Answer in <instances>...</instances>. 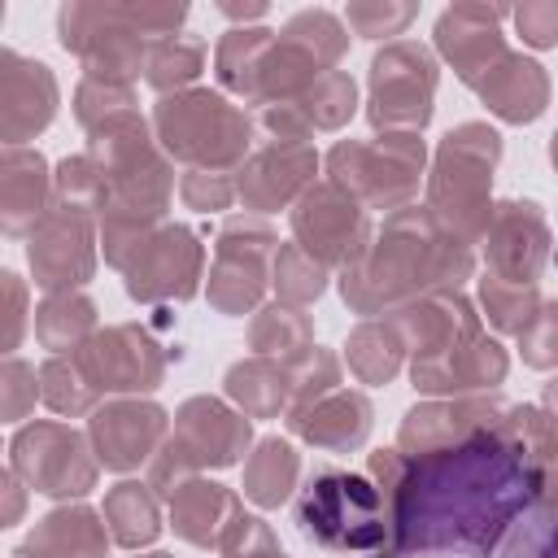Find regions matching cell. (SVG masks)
<instances>
[{"mask_svg": "<svg viewBox=\"0 0 558 558\" xmlns=\"http://www.w3.org/2000/svg\"><path fill=\"white\" fill-rule=\"evenodd\" d=\"M371 480L392 510L388 558H493L506 532L545 497V475L497 427L423 458L375 449Z\"/></svg>", "mask_w": 558, "mask_h": 558, "instance_id": "6da1fadb", "label": "cell"}, {"mask_svg": "<svg viewBox=\"0 0 558 558\" xmlns=\"http://www.w3.org/2000/svg\"><path fill=\"white\" fill-rule=\"evenodd\" d=\"M475 270L471 244L436 222L427 205H405L384 218L371 248L349 262L336 283L353 314H392L432 292H458Z\"/></svg>", "mask_w": 558, "mask_h": 558, "instance_id": "7a4b0ae2", "label": "cell"}, {"mask_svg": "<svg viewBox=\"0 0 558 558\" xmlns=\"http://www.w3.org/2000/svg\"><path fill=\"white\" fill-rule=\"evenodd\" d=\"M296 527L305 541L349 558H388L392 549V510L371 475L318 466L296 493Z\"/></svg>", "mask_w": 558, "mask_h": 558, "instance_id": "3957f363", "label": "cell"}, {"mask_svg": "<svg viewBox=\"0 0 558 558\" xmlns=\"http://www.w3.org/2000/svg\"><path fill=\"white\" fill-rule=\"evenodd\" d=\"M153 135L170 161L187 170H240L253 153L257 122L214 87L170 92L153 105Z\"/></svg>", "mask_w": 558, "mask_h": 558, "instance_id": "277c9868", "label": "cell"}, {"mask_svg": "<svg viewBox=\"0 0 558 558\" xmlns=\"http://www.w3.org/2000/svg\"><path fill=\"white\" fill-rule=\"evenodd\" d=\"M501 135L488 122H458L440 144L427 174V209L462 244H480L493 218V170Z\"/></svg>", "mask_w": 558, "mask_h": 558, "instance_id": "5b68a950", "label": "cell"}, {"mask_svg": "<svg viewBox=\"0 0 558 558\" xmlns=\"http://www.w3.org/2000/svg\"><path fill=\"white\" fill-rule=\"evenodd\" d=\"M427 144L410 131H384L375 140H340L327 153V179L366 209H405L418 196Z\"/></svg>", "mask_w": 558, "mask_h": 558, "instance_id": "8992f818", "label": "cell"}, {"mask_svg": "<svg viewBox=\"0 0 558 558\" xmlns=\"http://www.w3.org/2000/svg\"><path fill=\"white\" fill-rule=\"evenodd\" d=\"M9 471L44 493V497H83L96 488L100 475V458L92 449V440L83 432H74L70 423L57 418H39L13 432L9 440Z\"/></svg>", "mask_w": 558, "mask_h": 558, "instance_id": "52a82bcc", "label": "cell"}, {"mask_svg": "<svg viewBox=\"0 0 558 558\" xmlns=\"http://www.w3.org/2000/svg\"><path fill=\"white\" fill-rule=\"evenodd\" d=\"M57 39L65 52H74L87 70V78H105V83H131L140 78L153 39L140 35L126 17L122 4H87V0H70L57 13Z\"/></svg>", "mask_w": 558, "mask_h": 558, "instance_id": "ba28073f", "label": "cell"}, {"mask_svg": "<svg viewBox=\"0 0 558 558\" xmlns=\"http://www.w3.org/2000/svg\"><path fill=\"white\" fill-rule=\"evenodd\" d=\"M436 57L414 39H392L371 57V96L366 118L384 131H410L418 135L432 122L436 100Z\"/></svg>", "mask_w": 558, "mask_h": 558, "instance_id": "9c48e42d", "label": "cell"}, {"mask_svg": "<svg viewBox=\"0 0 558 558\" xmlns=\"http://www.w3.org/2000/svg\"><path fill=\"white\" fill-rule=\"evenodd\" d=\"M275 253H279V235L262 218H227V227L214 240L209 305L227 318L253 314L270 283Z\"/></svg>", "mask_w": 558, "mask_h": 558, "instance_id": "30bf717a", "label": "cell"}, {"mask_svg": "<svg viewBox=\"0 0 558 558\" xmlns=\"http://www.w3.org/2000/svg\"><path fill=\"white\" fill-rule=\"evenodd\" d=\"M292 240L314 257L323 262L327 270H344L349 262H357L371 240H375V227H371V214L362 201H353L344 187H336L331 179L314 183L296 205H292Z\"/></svg>", "mask_w": 558, "mask_h": 558, "instance_id": "8fae6325", "label": "cell"}, {"mask_svg": "<svg viewBox=\"0 0 558 558\" xmlns=\"http://www.w3.org/2000/svg\"><path fill=\"white\" fill-rule=\"evenodd\" d=\"M96 240H100V227H96L92 209L52 201L44 222L26 235V257H31L35 283L48 296L52 292H78L96 275Z\"/></svg>", "mask_w": 558, "mask_h": 558, "instance_id": "7c38bea8", "label": "cell"}, {"mask_svg": "<svg viewBox=\"0 0 558 558\" xmlns=\"http://www.w3.org/2000/svg\"><path fill=\"white\" fill-rule=\"evenodd\" d=\"M126 296L140 305H161V301H192L201 279H205V248L192 227L183 222H161L140 253L122 270Z\"/></svg>", "mask_w": 558, "mask_h": 558, "instance_id": "4fadbf2b", "label": "cell"}, {"mask_svg": "<svg viewBox=\"0 0 558 558\" xmlns=\"http://www.w3.org/2000/svg\"><path fill=\"white\" fill-rule=\"evenodd\" d=\"M83 375L92 379L96 392H118V397H144L161 388L166 379V349L153 340L148 327L140 323H113L100 327L78 353H70Z\"/></svg>", "mask_w": 558, "mask_h": 558, "instance_id": "5bb4252c", "label": "cell"}, {"mask_svg": "<svg viewBox=\"0 0 558 558\" xmlns=\"http://www.w3.org/2000/svg\"><path fill=\"white\" fill-rule=\"evenodd\" d=\"M166 436H170V414L157 401L113 397L87 414V440H92L100 466L118 471V475L153 462V453L166 445Z\"/></svg>", "mask_w": 558, "mask_h": 558, "instance_id": "9a60e30c", "label": "cell"}, {"mask_svg": "<svg viewBox=\"0 0 558 558\" xmlns=\"http://www.w3.org/2000/svg\"><path fill=\"white\" fill-rule=\"evenodd\" d=\"M318 153L310 140H262L235 170V201L253 214H275L296 205L314 187Z\"/></svg>", "mask_w": 558, "mask_h": 558, "instance_id": "2e32d148", "label": "cell"}, {"mask_svg": "<svg viewBox=\"0 0 558 558\" xmlns=\"http://www.w3.org/2000/svg\"><path fill=\"white\" fill-rule=\"evenodd\" d=\"M484 270L510 283H536L549 262V222L536 201H501L493 205L484 231Z\"/></svg>", "mask_w": 558, "mask_h": 558, "instance_id": "e0dca14e", "label": "cell"}, {"mask_svg": "<svg viewBox=\"0 0 558 558\" xmlns=\"http://www.w3.org/2000/svg\"><path fill=\"white\" fill-rule=\"evenodd\" d=\"M510 17V9L501 4H475V0H462V4H449L440 17H436V52L453 65V74L475 87L510 48H506V35H501V22Z\"/></svg>", "mask_w": 558, "mask_h": 558, "instance_id": "ac0fdd59", "label": "cell"}, {"mask_svg": "<svg viewBox=\"0 0 558 558\" xmlns=\"http://www.w3.org/2000/svg\"><path fill=\"white\" fill-rule=\"evenodd\" d=\"M501 410L506 405L497 397H488V392H480V397H432V401H418V405L405 410V418L397 427V449L405 458H423V453L462 445L475 432L497 427Z\"/></svg>", "mask_w": 558, "mask_h": 558, "instance_id": "d6986e66", "label": "cell"}, {"mask_svg": "<svg viewBox=\"0 0 558 558\" xmlns=\"http://www.w3.org/2000/svg\"><path fill=\"white\" fill-rule=\"evenodd\" d=\"M170 440L187 453V462L196 471L205 466H235L240 453H248L253 445V423L248 414L231 410L227 401L218 397H187L179 410H174V432Z\"/></svg>", "mask_w": 558, "mask_h": 558, "instance_id": "ffe728a7", "label": "cell"}, {"mask_svg": "<svg viewBox=\"0 0 558 558\" xmlns=\"http://www.w3.org/2000/svg\"><path fill=\"white\" fill-rule=\"evenodd\" d=\"M57 113V78L44 61L13 48L0 52V140L4 148H26Z\"/></svg>", "mask_w": 558, "mask_h": 558, "instance_id": "44dd1931", "label": "cell"}, {"mask_svg": "<svg viewBox=\"0 0 558 558\" xmlns=\"http://www.w3.org/2000/svg\"><path fill=\"white\" fill-rule=\"evenodd\" d=\"M401 340H405V353L410 362H427V357H445L453 353L458 344L475 340L484 327H480V310L462 296V292H432L414 305H401L392 314H384Z\"/></svg>", "mask_w": 558, "mask_h": 558, "instance_id": "7402d4cb", "label": "cell"}, {"mask_svg": "<svg viewBox=\"0 0 558 558\" xmlns=\"http://www.w3.org/2000/svg\"><path fill=\"white\" fill-rule=\"evenodd\" d=\"M510 357L501 349V340L493 336H475L466 344H458L445 357H427V362H410V384L418 392L432 397H471V392H488L506 379Z\"/></svg>", "mask_w": 558, "mask_h": 558, "instance_id": "603a6c76", "label": "cell"}, {"mask_svg": "<svg viewBox=\"0 0 558 558\" xmlns=\"http://www.w3.org/2000/svg\"><path fill=\"white\" fill-rule=\"evenodd\" d=\"M288 432L310 440L314 449H327V453H349L357 445H366L371 436V423H375V410L366 401V392L357 388H336L327 392L323 401L314 405H301V410H288Z\"/></svg>", "mask_w": 558, "mask_h": 558, "instance_id": "cb8c5ba5", "label": "cell"}, {"mask_svg": "<svg viewBox=\"0 0 558 558\" xmlns=\"http://www.w3.org/2000/svg\"><path fill=\"white\" fill-rule=\"evenodd\" d=\"M52 174L39 148H4L0 157V231L31 235L52 209Z\"/></svg>", "mask_w": 558, "mask_h": 558, "instance_id": "d4e9b609", "label": "cell"}, {"mask_svg": "<svg viewBox=\"0 0 558 558\" xmlns=\"http://www.w3.org/2000/svg\"><path fill=\"white\" fill-rule=\"evenodd\" d=\"M471 92L484 100V109L493 118L523 126V122H536L545 113V105H549V74H545L541 61H532L523 52H506Z\"/></svg>", "mask_w": 558, "mask_h": 558, "instance_id": "484cf974", "label": "cell"}, {"mask_svg": "<svg viewBox=\"0 0 558 558\" xmlns=\"http://www.w3.org/2000/svg\"><path fill=\"white\" fill-rule=\"evenodd\" d=\"M109 541L105 514L92 506H57L26 532L13 558H109Z\"/></svg>", "mask_w": 558, "mask_h": 558, "instance_id": "4316f807", "label": "cell"}, {"mask_svg": "<svg viewBox=\"0 0 558 558\" xmlns=\"http://www.w3.org/2000/svg\"><path fill=\"white\" fill-rule=\"evenodd\" d=\"M166 506H170V527H174V536H183V541L196 545V549H218L222 536H227V527L244 514L240 497H235L231 488L205 480V475L187 480Z\"/></svg>", "mask_w": 558, "mask_h": 558, "instance_id": "83f0119b", "label": "cell"}, {"mask_svg": "<svg viewBox=\"0 0 558 558\" xmlns=\"http://www.w3.org/2000/svg\"><path fill=\"white\" fill-rule=\"evenodd\" d=\"M222 388H227V401H235V410L248 418H279L292 405V371L275 357L248 353L231 362L222 375Z\"/></svg>", "mask_w": 558, "mask_h": 558, "instance_id": "f1b7e54d", "label": "cell"}, {"mask_svg": "<svg viewBox=\"0 0 558 558\" xmlns=\"http://www.w3.org/2000/svg\"><path fill=\"white\" fill-rule=\"evenodd\" d=\"M161 497L148 488V480H122L105 493V527L113 536V545L122 549H140V545H153L157 532H161Z\"/></svg>", "mask_w": 558, "mask_h": 558, "instance_id": "f546056e", "label": "cell"}, {"mask_svg": "<svg viewBox=\"0 0 558 558\" xmlns=\"http://www.w3.org/2000/svg\"><path fill=\"white\" fill-rule=\"evenodd\" d=\"M96 301L83 292H52L39 301L35 310V340L61 357V353H78L92 336H96Z\"/></svg>", "mask_w": 558, "mask_h": 558, "instance_id": "4dcf8cb0", "label": "cell"}, {"mask_svg": "<svg viewBox=\"0 0 558 558\" xmlns=\"http://www.w3.org/2000/svg\"><path fill=\"white\" fill-rule=\"evenodd\" d=\"M296 475H301V453L279 440V436H266L253 445V453L244 458V497L262 510H275L292 497L296 488Z\"/></svg>", "mask_w": 558, "mask_h": 558, "instance_id": "1f68e13d", "label": "cell"}, {"mask_svg": "<svg viewBox=\"0 0 558 558\" xmlns=\"http://www.w3.org/2000/svg\"><path fill=\"white\" fill-rule=\"evenodd\" d=\"M248 349L257 357H275L283 366H292L314 349V323L296 305H283V301L262 305L248 323Z\"/></svg>", "mask_w": 558, "mask_h": 558, "instance_id": "d6a6232c", "label": "cell"}, {"mask_svg": "<svg viewBox=\"0 0 558 558\" xmlns=\"http://www.w3.org/2000/svg\"><path fill=\"white\" fill-rule=\"evenodd\" d=\"M275 35L279 31H266V26H231L218 39V48H214V74H218L222 92H231L244 105H253L257 70H262V57L275 44Z\"/></svg>", "mask_w": 558, "mask_h": 558, "instance_id": "836d02e7", "label": "cell"}, {"mask_svg": "<svg viewBox=\"0 0 558 558\" xmlns=\"http://www.w3.org/2000/svg\"><path fill=\"white\" fill-rule=\"evenodd\" d=\"M344 357H349V371L362 384H388L405 366V340L388 318H366L349 331Z\"/></svg>", "mask_w": 558, "mask_h": 558, "instance_id": "e575fe53", "label": "cell"}, {"mask_svg": "<svg viewBox=\"0 0 558 558\" xmlns=\"http://www.w3.org/2000/svg\"><path fill=\"white\" fill-rule=\"evenodd\" d=\"M497 432L527 453V462L545 475V488L558 480V423L541 405H506Z\"/></svg>", "mask_w": 558, "mask_h": 558, "instance_id": "d590c367", "label": "cell"}, {"mask_svg": "<svg viewBox=\"0 0 558 558\" xmlns=\"http://www.w3.org/2000/svg\"><path fill=\"white\" fill-rule=\"evenodd\" d=\"M201 70H205V39L201 35H166V39H153L148 61H144V78L161 96L187 92L201 78Z\"/></svg>", "mask_w": 558, "mask_h": 558, "instance_id": "8d00e7d4", "label": "cell"}, {"mask_svg": "<svg viewBox=\"0 0 558 558\" xmlns=\"http://www.w3.org/2000/svg\"><path fill=\"white\" fill-rule=\"evenodd\" d=\"M357 109V83L344 70H327L301 100H292V113L305 122V131H340Z\"/></svg>", "mask_w": 558, "mask_h": 558, "instance_id": "74e56055", "label": "cell"}, {"mask_svg": "<svg viewBox=\"0 0 558 558\" xmlns=\"http://www.w3.org/2000/svg\"><path fill=\"white\" fill-rule=\"evenodd\" d=\"M541 305L545 301H541V288L536 283H510V279H497V275L484 270V279H480V310H484V318L497 331L523 336L527 323L541 314Z\"/></svg>", "mask_w": 558, "mask_h": 558, "instance_id": "f35d334b", "label": "cell"}, {"mask_svg": "<svg viewBox=\"0 0 558 558\" xmlns=\"http://www.w3.org/2000/svg\"><path fill=\"white\" fill-rule=\"evenodd\" d=\"M96 397H100V392L92 388V379L83 375V366H78L70 353L48 357V362L39 366V401H44L52 414H61V418L92 414V410L100 405Z\"/></svg>", "mask_w": 558, "mask_h": 558, "instance_id": "ab89813d", "label": "cell"}, {"mask_svg": "<svg viewBox=\"0 0 558 558\" xmlns=\"http://www.w3.org/2000/svg\"><path fill=\"white\" fill-rule=\"evenodd\" d=\"M327 279H331V270L323 262H314L296 240L279 244L275 266H270V283H275V292H279L283 305L305 310L310 301H318L327 292Z\"/></svg>", "mask_w": 558, "mask_h": 558, "instance_id": "60d3db41", "label": "cell"}, {"mask_svg": "<svg viewBox=\"0 0 558 558\" xmlns=\"http://www.w3.org/2000/svg\"><path fill=\"white\" fill-rule=\"evenodd\" d=\"M497 558H558V501H536L506 532Z\"/></svg>", "mask_w": 558, "mask_h": 558, "instance_id": "b9f144b4", "label": "cell"}, {"mask_svg": "<svg viewBox=\"0 0 558 558\" xmlns=\"http://www.w3.org/2000/svg\"><path fill=\"white\" fill-rule=\"evenodd\" d=\"M283 35H292L296 44H305L327 70H336L340 57H344V48H349L344 22L336 13H327V9H301V13H292L283 22Z\"/></svg>", "mask_w": 558, "mask_h": 558, "instance_id": "7bdbcfd3", "label": "cell"}, {"mask_svg": "<svg viewBox=\"0 0 558 558\" xmlns=\"http://www.w3.org/2000/svg\"><path fill=\"white\" fill-rule=\"evenodd\" d=\"M126 109H140L131 83H105V78L83 74V83L74 92V118H78L83 131H96V126H105L109 118H118Z\"/></svg>", "mask_w": 558, "mask_h": 558, "instance_id": "ee69618b", "label": "cell"}, {"mask_svg": "<svg viewBox=\"0 0 558 558\" xmlns=\"http://www.w3.org/2000/svg\"><path fill=\"white\" fill-rule=\"evenodd\" d=\"M52 192H57V201L83 205V209L96 214L100 201H105V174H100V166H96L87 153H74V157H61V161H57Z\"/></svg>", "mask_w": 558, "mask_h": 558, "instance_id": "f6af8a7d", "label": "cell"}, {"mask_svg": "<svg viewBox=\"0 0 558 558\" xmlns=\"http://www.w3.org/2000/svg\"><path fill=\"white\" fill-rule=\"evenodd\" d=\"M292 371V405L288 410H301V405H314V401H323L327 392H336L340 388V357L331 353V349H310L301 362H292L288 366Z\"/></svg>", "mask_w": 558, "mask_h": 558, "instance_id": "bcb514c9", "label": "cell"}, {"mask_svg": "<svg viewBox=\"0 0 558 558\" xmlns=\"http://www.w3.org/2000/svg\"><path fill=\"white\" fill-rule=\"evenodd\" d=\"M414 17H418V4H410V0H353V4L344 9L349 31H357L362 39L401 35Z\"/></svg>", "mask_w": 558, "mask_h": 558, "instance_id": "7dc6e473", "label": "cell"}, {"mask_svg": "<svg viewBox=\"0 0 558 558\" xmlns=\"http://www.w3.org/2000/svg\"><path fill=\"white\" fill-rule=\"evenodd\" d=\"M35 397H39V371L31 362H22L17 353L4 357L0 366V414L4 423H17L35 410Z\"/></svg>", "mask_w": 558, "mask_h": 558, "instance_id": "c3c4849f", "label": "cell"}, {"mask_svg": "<svg viewBox=\"0 0 558 558\" xmlns=\"http://www.w3.org/2000/svg\"><path fill=\"white\" fill-rule=\"evenodd\" d=\"M179 196H183V205L196 209V214H218V209H231V201H235V179L222 174V170H183Z\"/></svg>", "mask_w": 558, "mask_h": 558, "instance_id": "681fc988", "label": "cell"}, {"mask_svg": "<svg viewBox=\"0 0 558 558\" xmlns=\"http://www.w3.org/2000/svg\"><path fill=\"white\" fill-rule=\"evenodd\" d=\"M218 554H222V558H288V554L279 549L270 523L257 519V514H240V519L227 527Z\"/></svg>", "mask_w": 558, "mask_h": 558, "instance_id": "f907efd6", "label": "cell"}, {"mask_svg": "<svg viewBox=\"0 0 558 558\" xmlns=\"http://www.w3.org/2000/svg\"><path fill=\"white\" fill-rule=\"evenodd\" d=\"M519 353L532 371H554L558 366V301L541 305V314L519 336Z\"/></svg>", "mask_w": 558, "mask_h": 558, "instance_id": "816d5d0a", "label": "cell"}, {"mask_svg": "<svg viewBox=\"0 0 558 558\" xmlns=\"http://www.w3.org/2000/svg\"><path fill=\"white\" fill-rule=\"evenodd\" d=\"M514 31L523 35V44L532 48H558V0H527L519 9H510Z\"/></svg>", "mask_w": 558, "mask_h": 558, "instance_id": "f5cc1de1", "label": "cell"}, {"mask_svg": "<svg viewBox=\"0 0 558 558\" xmlns=\"http://www.w3.org/2000/svg\"><path fill=\"white\" fill-rule=\"evenodd\" d=\"M0 288H4V340H0V349H4V357H13V349L22 340V327H26V288L13 270L0 275Z\"/></svg>", "mask_w": 558, "mask_h": 558, "instance_id": "db71d44e", "label": "cell"}, {"mask_svg": "<svg viewBox=\"0 0 558 558\" xmlns=\"http://www.w3.org/2000/svg\"><path fill=\"white\" fill-rule=\"evenodd\" d=\"M17 514H22V480L13 471H4V514H0V523L9 527V523H17Z\"/></svg>", "mask_w": 558, "mask_h": 558, "instance_id": "11a10c76", "label": "cell"}, {"mask_svg": "<svg viewBox=\"0 0 558 558\" xmlns=\"http://www.w3.org/2000/svg\"><path fill=\"white\" fill-rule=\"evenodd\" d=\"M222 13H227V17H235V22H248V17H262V13H266V4H222Z\"/></svg>", "mask_w": 558, "mask_h": 558, "instance_id": "9f6ffc18", "label": "cell"}, {"mask_svg": "<svg viewBox=\"0 0 558 558\" xmlns=\"http://www.w3.org/2000/svg\"><path fill=\"white\" fill-rule=\"evenodd\" d=\"M541 410H545V414H549V418L558 423V375H554V379L545 384V397H541Z\"/></svg>", "mask_w": 558, "mask_h": 558, "instance_id": "6f0895ef", "label": "cell"}, {"mask_svg": "<svg viewBox=\"0 0 558 558\" xmlns=\"http://www.w3.org/2000/svg\"><path fill=\"white\" fill-rule=\"evenodd\" d=\"M549 161H554V170H558V131L549 135Z\"/></svg>", "mask_w": 558, "mask_h": 558, "instance_id": "680465c9", "label": "cell"}, {"mask_svg": "<svg viewBox=\"0 0 558 558\" xmlns=\"http://www.w3.org/2000/svg\"><path fill=\"white\" fill-rule=\"evenodd\" d=\"M541 501H558V480H554V484L545 488V497H541Z\"/></svg>", "mask_w": 558, "mask_h": 558, "instance_id": "91938a15", "label": "cell"}, {"mask_svg": "<svg viewBox=\"0 0 558 558\" xmlns=\"http://www.w3.org/2000/svg\"><path fill=\"white\" fill-rule=\"evenodd\" d=\"M144 558H174V554H161V549H157V554H144Z\"/></svg>", "mask_w": 558, "mask_h": 558, "instance_id": "94428289", "label": "cell"}]
</instances>
